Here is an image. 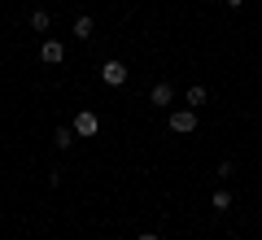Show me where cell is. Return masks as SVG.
Listing matches in <instances>:
<instances>
[{
    "mask_svg": "<svg viewBox=\"0 0 262 240\" xmlns=\"http://www.w3.org/2000/svg\"><path fill=\"white\" fill-rule=\"evenodd\" d=\"M201 105H206V88L192 83V88H188V110H201Z\"/></svg>",
    "mask_w": 262,
    "mask_h": 240,
    "instance_id": "52a82bcc",
    "label": "cell"
},
{
    "mask_svg": "<svg viewBox=\"0 0 262 240\" xmlns=\"http://www.w3.org/2000/svg\"><path fill=\"white\" fill-rule=\"evenodd\" d=\"M227 5H232V9H241V5H245V0H227Z\"/></svg>",
    "mask_w": 262,
    "mask_h": 240,
    "instance_id": "7c38bea8",
    "label": "cell"
},
{
    "mask_svg": "<svg viewBox=\"0 0 262 240\" xmlns=\"http://www.w3.org/2000/svg\"><path fill=\"white\" fill-rule=\"evenodd\" d=\"M101 79L110 88H122V83H127V66H122V61H105L101 66Z\"/></svg>",
    "mask_w": 262,
    "mask_h": 240,
    "instance_id": "3957f363",
    "label": "cell"
},
{
    "mask_svg": "<svg viewBox=\"0 0 262 240\" xmlns=\"http://www.w3.org/2000/svg\"><path fill=\"white\" fill-rule=\"evenodd\" d=\"M39 61H48V66L66 61V44H61V39H44V48H39Z\"/></svg>",
    "mask_w": 262,
    "mask_h": 240,
    "instance_id": "277c9868",
    "label": "cell"
},
{
    "mask_svg": "<svg viewBox=\"0 0 262 240\" xmlns=\"http://www.w3.org/2000/svg\"><path fill=\"white\" fill-rule=\"evenodd\" d=\"M140 240H162V236H158V231H144V236H140Z\"/></svg>",
    "mask_w": 262,
    "mask_h": 240,
    "instance_id": "8fae6325",
    "label": "cell"
},
{
    "mask_svg": "<svg viewBox=\"0 0 262 240\" xmlns=\"http://www.w3.org/2000/svg\"><path fill=\"white\" fill-rule=\"evenodd\" d=\"M210 205H214V210H232V192H223V188H219V192L210 197Z\"/></svg>",
    "mask_w": 262,
    "mask_h": 240,
    "instance_id": "30bf717a",
    "label": "cell"
},
{
    "mask_svg": "<svg viewBox=\"0 0 262 240\" xmlns=\"http://www.w3.org/2000/svg\"><path fill=\"white\" fill-rule=\"evenodd\" d=\"M149 101H153V105H162V110H166V105L175 101V92H170V83H153V92H149Z\"/></svg>",
    "mask_w": 262,
    "mask_h": 240,
    "instance_id": "5b68a950",
    "label": "cell"
},
{
    "mask_svg": "<svg viewBox=\"0 0 262 240\" xmlns=\"http://www.w3.org/2000/svg\"><path fill=\"white\" fill-rule=\"evenodd\" d=\"M70 127H75V136H96V127H101V118H96L92 110H79Z\"/></svg>",
    "mask_w": 262,
    "mask_h": 240,
    "instance_id": "7a4b0ae2",
    "label": "cell"
},
{
    "mask_svg": "<svg viewBox=\"0 0 262 240\" xmlns=\"http://www.w3.org/2000/svg\"><path fill=\"white\" fill-rule=\"evenodd\" d=\"M170 131H179V136H188V131L196 127V110H170Z\"/></svg>",
    "mask_w": 262,
    "mask_h": 240,
    "instance_id": "6da1fadb",
    "label": "cell"
},
{
    "mask_svg": "<svg viewBox=\"0 0 262 240\" xmlns=\"http://www.w3.org/2000/svg\"><path fill=\"white\" fill-rule=\"evenodd\" d=\"M57 148H70V144H75V127H57Z\"/></svg>",
    "mask_w": 262,
    "mask_h": 240,
    "instance_id": "9c48e42d",
    "label": "cell"
},
{
    "mask_svg": "<svg viewBox=\"0 0 262 240\" xmlns=\"http://www.w3.org/2000/svg\"><path fill=\"white\" fill-rule=\"evenodd\" d=\"M114 240H122V236H114Z\"/></svg>",
    "mask_w": 262,
    "mask_h": 240,
    "instance_id": "4fadbf2b",
    "label": "cell"
},
{
    "mask_svg": "<svg viewBox=\"0 0 262 240\" xmlns=\"http://www.w3.org/2000/svg\"><path fill=\"white\" fill-rule=\"evenodd\" d=\"M92 31H96V22L88 18V13H83V18H75V35L79 39H92Z\"/></svg>",
    "mask_w": 262,
    "mask_h": 240,
    "instance_id": "8992f818",
    "label": "cell"
},
{
    "mask_svg": "<svg viewBox=\"0 0 262 240\" xmlns=\"http://www.w3.org/2000/svg\"><path fill=\"white\" fill-rule=\"evenodd\" d=\"M31 31H39V35L48 31V9H31Z\"/></svg>",
    "mask_w": 262,
    "mask_h": 240,
    "instance_id": "ba28073f",
    "label": "cell"
}]
</instances>
